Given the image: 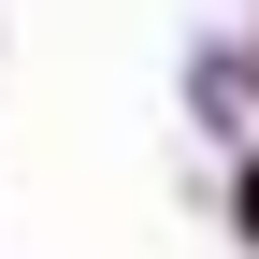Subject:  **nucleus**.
Segmentation results:
<instances>
[{
  "mask_svg": "<svg viewBox=\"0 0 259 259\" xmlns=\"http://www.w3.org/2000/svg\"><path fill=\"white\" fill-rule=\"evenodd\" d=\"M245 231H259V173H245Z\"/></svg>",
  "mask_w": 259,
  "mask_h": 259,
  "instance_id": "f257e3e1",
  "label": "nucleus"
}]
</instances>
